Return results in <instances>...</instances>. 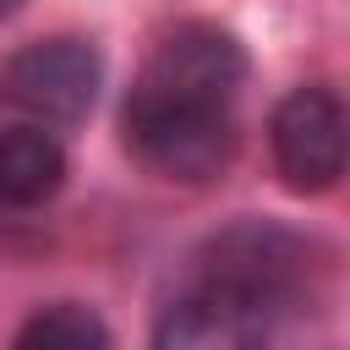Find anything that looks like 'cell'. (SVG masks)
I'll use <instances>...</instances> for the list:
<instances>
[{"label": "cell", "mask_w": 350, "mask_h": 350, "mask_svg": "<svg viewBox=\"0 0 350 350\" xmlns=\"http://www.w3.org/2000/svg\"><path fill=\"white\" fill-rule=\"evenodd\" d=\"M197 279H219V284L262 301L279 317L284 306H295V295L306 284V241L279 230V224L246 219V224H235V230L208 241Z\"/></svg>", "instance_id": "obj_3"}, {"label": "cell", "mask_w": 350, "mask_h": 350, "mask_svg": "<svg viewBox=\"0 0 350 350\" xmlns=\"http://www.w3.org/2000/svg\"><path fill=\"white\" fill-rule=\"evenodd\" d=\"M246 88V49L213 22H180L159 38L126 93V148L186 186L219 180L241 148L235 98Z\"/></svg>", "instance_id": "obj_1"}, {"label": "cell", "mask_w": 350, "mask_h": 350, "mask_svg": "<svg viewBox=\"0 0 350 350\" xmlns=\"http://www.w3.org/2000/svg\"><path fill=\"white\" fill-rule=\"evenodd\" d=\"M268 148L290 191H334L345 175V104L334 98V88H290L268 120Z\"/></svg>", "instance_id": "obj_2"}, {"label": "cell", "mask_w": 350, "mask_h": 350, "mask_svg": "<svg viewBox=\"0 0 350 350\" xmlns=\"http://www.w3.org/2000/svg\"><path fill=\"white\" fill-rule=\"evenodd\" d=\"M104 345H109L104 317L77 301H55L16 328V350H104Z\"/></svg>", "instance_id": "obj_7"}, {"label": "cell", "mask_w": 350, "mask_h": 350, "mask_svg": "<svg viewBox=\"0 0 350 350\" xmlns=\"http://www.w3.org/2000/svg\"><path fill=\"white\" fill-rule=\"evenodd\" d=\"M16 5H22V0H0V16H5V11H16Z\"/></svg>", "instance_id": "obj_8"}, {"label": "cell", "mask_w": 350, "mask_h": 350, "mask_svg": "<svg viewBox=\"0 0 350 350\" xmlns=\"http://www.w3.org/2000/svg\"><path fill=\"white\" fill-rule=\"evenodd\" d=\"M98 82L104 60L88 38H38L5 66V93L49 126H77L93 109Z\"/></svg>", "instance_id": "obj_4"}, {"label": "cell", "mask_w": 350, "mask_h": 350, "mask_svg": "<svg viewBox=\"0 0 350 350\" xmlns=\"http://www.w3.org/2000/svg\"><path fill=\"white\" fill-rule=\"evenodd\" d=\"M273 334V312L219 279H197L153 328V345L164 350H241L262 345Z\"/></svg>", "instance_id": "obj_5"}, {"label": "cell", "mask_w": 350, "mask_h": 350, "mask_svg": "<svg viewBox=\"0 0 350 350\" xmlns=\"http://www.w3.org/2000/svg\"><path fill=\"white\" fill-rule=\"evenodd\" d=\"M60 186H66V153L44 126L0 131V202L5 208H38Z\"/></svg>", "instance_id": "obj_6"}]
</instances>
